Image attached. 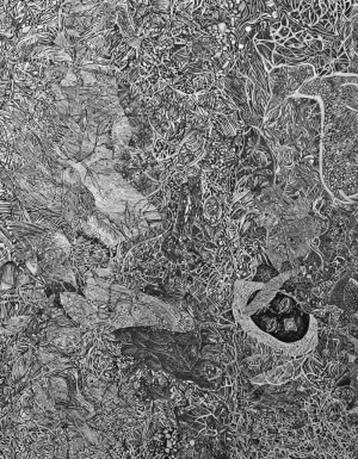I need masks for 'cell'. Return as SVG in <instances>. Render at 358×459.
I'll use <instances>...</instances> for the list:
<instances>
[{"label": "cell", "instance_id": "6da1fadb", "mask_svg": "<svg viewBox=\"0 0 358 459\" xmlns=\"http://www.w3.org/2000/svg\"><path fill=\"white\" fill-rule=\"evenodd\" d=\"M292 275V271L281 272L265 283L237 281L233 314L259 343L301 358L315 348L318 327L300 302L282 289Z\"/></svg>", "mask_w": 358, "mask_h": 459}, {"label": "cell", "instance_id": "7a4b0ae2", "mask_svg": "<svg viewBox=\"0 0 358 459\" xmlns=\"http://www.w3.org/2000/svg\"><path fill=\"white\" fill-rule=\"evenodd\" d=\"M322 147L358 165V111L342 104L338 97L322 101Z\"/></svg>", "mask_w": 358, "mask_h": 459}, {"label": "cell", "instance_id": "3957f363", "mask_svg": "<svg viewBox=\"0 0 358 459\" xmlns=\"http://www.w3.org/2000/svg\"><path fill=\"white\" fill-rule=\"evenodd\" d=\"M315 76L317 74L314 67L308 64L282 66L272 69V72L269 73V86L272 91V99L267 106L265 115L277 106H281L288 98L295 96L306 81L313 79Z\"/></svg>", "mask_w": 358, "mask_h": 459}, {"label": "cell", "instance_id": "277c9868", "mask_svg": "<svg viewBox=\"0 0 358 459\" xmlns=\"http://www.w3.org/2000/svg\"><path fill=\"white\" fill-rule=\"evenodd\" d=\"M48 336L55 346L60 348H67L74 346L76 341L79 340V331L76 328L51 327L48 332Z\"/></svg>", "mask_w": 358, "mask_h": 459}, {"label": "cell", "instance_id": "5b68a950", "mask_svg": "<svg viewBox=\"0 0 358 459\" xmlns=\"http://www.w3.org/2000/svg\"><path fill=\"white\" fill-rule=\"evenodd\" d=\"M338 98L340 103L347 108L358 111V86L356 85H347L340 87L338 91Z\"/></svg>", "mask_w": 358, "mask_h": 459}, {"label": "cell", "instance_id": "8992f818", "mask_svg": "<svg viewBox=\"0 0 358 459\" xmlns=\"http://www.w3.org/2000/svg\"><path fill=\"white\" fill-rule=\"evenodd\" d=\"M254 44H256V49H257L258 54L261 55L262 58L267 60V61L272 62V58H274V51H270L269 48L265 47L264 44H262L261 42H257V41H254Z\"/></svg>", "mask_w": 358, "mask_h": 459}, {"label": "cell", "instance_id": "52a82bcc", "mask_svg": "<svg viewBox=\"0 0 358 459\" xmlns=\"http://www.w3.org/2000/svg\"><path fill=\"white\" fill-rule=\"evenodd\" d=\"M54 105L55 108L58 109V111L61 114V116H71V103L69 99L55 101Z\"/></svg>", "mask_w": 358, "mask_h": 459}, {"label": "cell", "instance_id": "ba28073f", "mask_svg": "<svg viewBox=\"0 0 358 459\" xmlns=\"http://www.w3.org/2000/svg\"><path fill=\"white\" fill-rule=\"evenodd\" d=\"M272 65L274 67H282V66H288V60H287L282 55L277 54L274 51V58H272Z\"/></svg>", "mask_w": 358, "mask_h": 459}, {"label": "cell", "instance_id": "9c48e42d", "mask_svg": "<svg viewBox=\"0 0 358 459\" xmlns=\"http://www.w3.org/2000/svg\"><path fill=\"white\" fill-rule=\"evenodd\" d=\"M101 145H114V142H112L111 134L98 135L96 146Z\"/></svg>", "mask_w": 358, "mask_h": 459}, {"label": "cell", "instance_id": "30bf717a", "mask_svg": "<svg viewBox=\"0 0 358 459\" xmlns=\"http://www.w3.org/2000/svg\"><path fill=\"white\" fill-rule=\"evenodd\" d=\"M343 31L344 39H345V40L352 35V22H351L350 19H347L345 23H344Z\"/></svg>", "mask_w": 358, "mask_h": 459}, {"label": "cell", "instance_id": "8fae6325", "mask_svg": "<svg viewBox=\"0 0 358 459\" xmlns=\"http://www.w3.org/2000/svg\"><path fill=\"white\" fill-rule=\"evenodd\" d=\"M312 9H313V11L317 14L319 19H322V9H320V4H319V1H312Z\"/></svg>", "mask_w": 358, "mask_h": 459}, {"label": "cell", "instance_id": "7c38bea8", "mask_svg": "<svg viewBox=\"0 0 358 459\" xmlns=\"http://www.w3.org/2000/svg\"><path fill=\"white\" fill-rule=\"evenodd\" d=\"M257 42H261L262 44H264L265 47L269 48L270 51H275V41H257Z\"/></svg>", "mask_w": 358, "mask_h": 459}, {"label": "cell", "instance_id": "4fadbf2b", "mask_svg": "<svg viewBox=\"0 0 358 459\" xmlns=\"http://www.w3.org/2000/svg\"><path fill=\"white\" fill-rule=\"evenodd\" d=\"M279 36L282 37V39H289V35L292 34V30L289 29V28H281V30H279Z\"/></svg>", "mask_w": 358, "mask_h": 459}, {"label": "cell", "instance_id": "5bb4252c", "mask_svg": "<svg viewBox=\"0 0 358 459\" xmlns=\"http://www.w3.org/2000/svg\"><path fill=\"white\" fill-rule=\"evenodd\" d=\"M169 158H170V156H169L167 149H165V151L160 152L159 154H156V159L158 160V161H165V160L169 159Z\"/></svg>", "mask_w": 358, "mask_h": 459}, {"label": "cell", "instance_id": "9a60e30c", "mask_svg": "<svg viewBox=\"0 0 358 459\" xmlns=\"http://www.w3.org/2000/svg\"><path fill=\"white\" fill-rule=\"evenodd\" d=\"M312 9V1H301L300 9H299V12L307 11Z\"/></svg>", "mask_w": 358, "mask_h": 459}, {"label": "cell", "instance_id": "2e32d148", "mask_svg": "<svg viewBox=\"0 0 358 459\" xmlns=\"http://www.w3.org/2000/svg\"><path fill=\"white\" fill-rule=\"evenodd\" d=\"M319 17L317 16V14H315L314 11H313V9L311 10V26H315L317 23L319 22Z\"/></svg>", "mask_w": 358, "mask_h": 459}, {"label": "cell", "instance_id": "e0dca14e", "mask_svg": "<svg viewBox=\"0 0 358 459\" xmlns=\"http://www.w3.org/2000/svg\"><path fill=\"white\" fill-rule=\"evenodd\" d=\"M319 4H320V9H322V16L325 15V14H327V11H329V8H327V3H326V1H319Z\"/></svg>", "mask_w": 358, "mask_h": 459}, {"label": "cell", "instance_id": "ac0fdd59", "mask_svg": "<svg viewBox=\"0 0 358 459\" xmlns=\"http://www.w3.org/2000/svg\"><path fill=\"white\" fill-rule=\"evenodd\" d=\"M263 62H264V67L265 69H267V72L270 73L272 72V69H275L272 62L267 61V60H264V59H263Z\"/></svg>", "mask_w": 358, "mask_h": 459}, {"label": "cell", "instance_id": "d6986e66", "mask_svg": "<svg viewBox=\"0 0 358 459\" xmlns=\"http://www.w3.org/2000/svg\"><path fill=\"white\" fill-rule=\"evenodd\" d=\"M202 4L203 1H194V3H192V10H194V11H196L197 9H199L201 8V6H202Z\"/></svg>", "mask_w": 358, "mask_h": 459}, {"label": "cell", "instance_id": "ffe728a7", "mask_svg": "<svg viewBox=\"0 0 358 459\" xmlns=\"http://www.w3.org/2000/svg\"><path fill=\"white\" fill-rule=\"evenodd\" d=\"M301 1H292V6H293V11H299L300 9Z\"/></svg>", "mask_w": 358, "mask_h": 459}, {"label": "cell", "instance_id": "44dd1931", "mask_svg": "<svg viewBox=\"0 0 358 459\" xmlns=\"http://www.w3.org/2000/svg\"><path fill=\"white\" fill-rule=\"evenodd\" d=\"M352 412H354V413H358V407H357V408H356V409H354V410H352Z\"/></svg>", "mask_w": 358, "mask_h": 459}]
</instances>
